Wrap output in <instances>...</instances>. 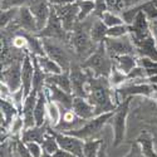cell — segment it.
Masks as SVG:
<instances>
[{
	"instance_id": "cell-36",
	"label": "cell",
	"mask_w": 157,
	"mask_h": 157,
	"mask_svg": "<svg viewBox=\"0 0 157 157\" xmlns=\"http://www.w3.org/2000/svg\"><path fill=\"white\" fill-rule=\"evenodd\" d=\"M34 0H2L0 3V9H13V8H23V6H30Z\"/></svg>"
},
{
	"instance_id": "cell-35",
	"label": "cell",
	"mask_w": 157,
	"mask_h": 157,
	"mask_svg": "<svg viewBox=\"0 0 157 157\" xmlns=\"http://www.w3.org/2000/svg\"><path fill=\"white\" fill-rule=\"evenodd\" d=\"M138 64L141 67L145 68L148 78L152 75H157V60H153V59L147 58V57H140Z\"/></svg>"
},
{
	"instance_id": "cell-14",
	"label": "cell",
	"mask_w": 157,
	"mask_h": 157,
	"mask_svg": "<svg viewBox=\"0 0 157 157\" xmlns=\"http://www.w3.org/2000/svg\"><path fill=\"white\" fill-rule=\"evenodd\" d=\"M44 92L47 94V98L52 102L57 103L60 108L72 109L73 99H74V96L72 93H68V92H65V90L60 89L59 87H57L54 84H48V83H45Z\"/></svg>"
},
{
	"instance_id": "cell-15",
	"label": "cell",
	"mask_w": 157,
	"mask_h": 157,
	"mask_svg": "<svg viewBox=\"0 0 157 157\" xmlns=\"http://www.w3.org/2000/svg\"><path fill=\"white\" fill-rule=\"evenodd\" d=\"M29 9L32 11V14L34 15V19L36 21V27H38V33H39L40 30L44 29V27L49 20L52 5L48 3V0H34L32 5L29 6Z\"/></svg>"
},
{
	"instance_id": "cell-19",
	"label": "cell",
	"mask_w": 157,
	"mask_h": 157,
	"mask_svg": "<svg viewBox=\"0 0 157 157\" xmlns=\"http://www.w3.org/2000/svg\"><path fill=\"white\" fill-rule=\"evenodd\" d=\"M36 99H38V92L32 90V93L27 98H25V101H24L23 109H21L20 114L23 116L25 128H32V127L35 126L34 108H35V104H36Z\"/></svg>"
},
{
	"instance_id": "cell-41",
	"label": "cell",
	"mask_w": 157,
	"mask_h": 157,
	"mask_svg": "<svg viewBox=\"0 0 157 157\" xmlns=\"http://www.w3.org/2000/svg\"><path fill=\"white\" fill-rule=\"evenodd\" d=\"M124 157H145V155L142 153V150H141V146H140L138 141L133 142L132 145H131V148H129L128 153Z\"/></svg>"
},
{
	"instance_id": "cell-11",
	"label": "cell",
	"mask_w": 157,
	"mask_h": 157,
	"mask_svg": "<svg viewBox=\"0 0 157 157\" xmlns=\"http://www.w3.org/2000/svg\"><path fill=\"white\" fill-rule=\"evenodd\" d=\"M54 9L63 23L64 29L68 33H72L75 24L78 23V15H79V6H78V3L74 2V3L64 4V5H57V6H54Z\"/></svg>"
},
{
	"instance_id": "cell-7",
	"label": "cell",
	"mask_w": 157,
	"mask_h": 157,
	"mask_svg": "<svg viewBox=\"0 0 157 157\" xmlns=\"http://www.w3.org/2000/svg\"><path fill=\"white\" fill-rule=\"evenodd\" d=\"M114 112H108V113H103L93 117L92 120H88L81 128H78L72 132H68V135L75 136L78 138H81L83 141L87 140H93L96 136L101 133V131L107 123H109V120L112 118Z\"/></svg>"
},
{
	"instance_id": "cell-8",
	"label": "cell",
	"mask_w": 157,
	"mask_h": 157,
	"mask_svg": "<svg viewBox=\"0 0 157 157\" xmlns=\"http://www.w3.org/2000/svg\"><path fill=\"white\" fill-rule=\"evenodd\" d=\"M36 35L39 38H52V39H58V40L69 43L71 33H68L64 29L63 23H62L60 18L58 17L54 6H52L50 17H49V20H48L47 25L44 27V29L40 30Z\"/></svg>"
},
{
	"instance_id": "cell-33",
	"label": "cell",
	"mask_w": 157,
	"mask_h": 157,
	"mask_svg": "<svg viewBox=\"0 0 157 157\" xmlns=\"http://www.w3.org/2000/svg\"><path fill=\"white\" fill-rule=\"evenodd\" d=\"M18 10L19 8H13V9H5V10H2V15H0V28L5 29L8 28L9 25L15 20L17 15H18Z\"/></svg>"
},
{
	"instance_id": "cell-3",
	"label": "cell",
	"mask_w": 157,
	"mask_h": 157,
	"mask_svg": "<svg viewBox=\"0 0 157 157\" xmlns=\"http://www.w3.org/2000/svg\"><path fill=\"white\" fill-rule=\"evenodd\" d=\"M81 67L93 77H109L113 67V59L108 54L104 43L98 44L97 49L83 60Z\"/></svg>"
},
{
	"instance_id": "cell-16",
	"label": "cell",
	"mask_w": 157,
	"mask_h": 157,
	"mask_svg": "<svg viewBox=\"0 0 157 157\" xmlns=\"http://www.w3.org/2000/svg\"><path fill=\"white\" fill-rule=\"evenodd\" d=\"M13 23L15 24V27L18 29H21V30L27 32V33H32V34H36L38 33L36 21L34 19V15L32 14L29 6L19 8L18 15H17L15 20Z\"/></svg>"
},
{
	"instance_id": "cell-22",
	"label": "cell",
	"mask_w": 157,
	"mask_h": 157,
	"mask_svg": "<svg viewBox=\"0 0 157 157\" xmlns=\"http://www.w3.org/2000/svg\"><path fill=\"white\" fill-rule=\"evenodd\" d=\"M45 83H48V84H54V86L59 87L60 89L65 90V92L73 94L69 71H68V72H62V73H58V74H50V75H48Z\"/></svg>"
},
{
	"instance_id": "cell-21",
	"label": "cell",
	"mask_w": 157,
	"mask_h": 157,
	"mask_svg": "<svg viewBox=\"0 0 157 157\" xmlns=\"http://www.w3.org/2000/svg\"><path fill=\"white\" fill-rule=\"evenodd\" d=\"M47 113H48V98L44 90L38 93V99L34 108V118L35 126H43L47 122Z\"/></svg>"
},
{
	"instance_id": "cell-27",
	"label": "cell",
	"mask_w": 157,
	"mask_h": 157,
	"mask_svg": "<svg viewBox=\"0 0 157 157\" xmlns=\"http://www.w3.org/2000/svg\"><path fill=\"white\" fill-rule=\"evenodd\" d=\"M40 145L43 147V151L47 152V153H49V155H52V156L56 155L60 150L59 143H58V141L56 138V135L53 133V128L49 131V133L45 136L44 141L40 143Z\"/></svg>"
},
{
	"instance_id": "cell-44",
	"label": "cell",
	"mask_w": 157,
	"mask_h": 157,
	"mask_svg": "<svg viewBox=\"0 0 157 157\" xmlns=\"http://www.w3.org/2000/svg\"><path fill=\"white\" fill-rule=\"evenodd\" d=\"M147 83H151V84L157 86V75H152V77L147 78Z\"/></svg>"
},
{
	"instance_id": "cell-46",
	"label": "cell",
	"mask_w": 157,
	"mask_h": 157,
	"mask_svg": "<svg viewBox=\"0 0 157 157\" xmlns=\"http://www.w3.org/2000/svg\"><path fill=\"white\" fill-rule=\"evenodd\" d=\"M152 2H153V3H155V5L157 6V0H152Z\"/></svg>"
},
{
	"instance_id": "cell-24",
	"label": "cell",
	"mask_w": 157,
	"mask_h": 157,
	"mask_svg": "<svg viewBox=\"0 0 157 157\" xmlns=\"http://www.w3.org/2000/svg\"><path fill=\"white\" fill-rule=\"evenodd\" d=\"M113 64L124 74L129 73L138 64V58L135 54H123L113 58Z\"/></svg>"
},
{
	"instance_id": "cell-10",
	"label": "cell",
	"mask_w": 157,
	"mask_h": 157,
	"mask_svg": "<svg viewBox=\"0 0 157 157\" xmlns=\"http://www.w3.org/2000/svg\"><path fill=\"white\" fill-rule=\"evenodd\" d=\"M21 64L23 59L13 62L8 67L2 68V83L8 86L11 93L21 88Z\"/></svg>"
},
{
	"instance_id": "cell-42",
	"label": "cell",
	"mask_w": 157,
	"mask_h": 157,
	"mask_svg": "<svg viewBox=\"0 0 157 157\" xmlns=\"http://www.w3.org/2000/svg\"><path fill=\"white\" fill-rule=\"evenodd\" d=\"M77 0H48V3L53 6H57V5H64V4H68V3H74Z\"/></svg>"
},
{
	"instance_id": "cell-20",
	"label": "cell",
	"mask_w": 157,
	"mask_h": 157,
	"mask_svg": "<svg viewBox=\"0 0 157 157\" xmlns=\"http://www.w3.org/2000/svg\"><path fill=\"white\" fill-rule=\"evenodd\" d=\"M52 129L50 124L45 122L43 126H34L32 128H25L23 131L21 140L24 142H38L42 143L45 138V136L49 133V131Z\"/></svg>"
},
{
	"instance_id": "cell-13",
	"label": "cell",
	"mask_w": 157,
	"mask_h": 157,
	"mask_svg": "<svg viewBox=\"0 0 157 157\" xmlns=\"http://www.w3.org/2000/svg\"><path fill=\"white\" fill-rule=\"evenodd\" d=\"M71 74V82H72V92L73 96L77 97H84L87 98V89H88V79L89 74L82 67H73L69 71Z\"/></svg>"
},
{
	"instance_id": "cell-18",
	"label": "cell",
	"mask_w": 157,
	"mask_h": 157,
	"mask_svg": "<svg viewBox=\"0 0 157 157\" xmlns=\"http://www.w3.org/2000/svg\"><path fill=\"white\" fill-rule=\"evenodd\" d=\"M72 111L78 117H79V118H82L84 121L92 120L93 117H96V109H94V107L92 106V103H90L84 97H77V96H74Z\"/></svg>"
},
{
	"instance_id": "cell-28",
	"label": "cell",
	"mask_w": 157,
	"mask_h": 157,
	"mask_svg": "<svg viewBox=\"0 0 157 157\" xmlns=\"http://www.w3.org/2000/svg\"><path fill=\"white\" fill-rule=\"evenodd\" d=\"M60 116H62V112H60V107L58 106L57 103L52 102L48 99V113H47V122L50 124L52 128H54L59 121H60Z\"/></svg>"
},
{
	"instance_id": "cell-29",
	"label": "cell",
	"mask_w": 157,
	"mask_h": 157,
	"mask_svg": "<svg viewBox=\"0 0 157 157\" xmlns=\"http://www.w3.org/2000/svg\"><path fill=\"white\" fill-rule=\"evenodd\" d=\"M25 129V124H24V120H23V116L18 114L14 121L11 122L9 129H8V133L9 137H14L15 141L17 140H21V135H23V131Z\"/></svg>"
},
{
	"instance_id": "cell-39",
	"label": "cell",
	"mask_w": 157,
	"mask_h": 157,
	"mask_svg": "<svg viewBox=\"0 0 157 157\" xmlns=\"http://www.w3.org/2000/svg\"><path fill=\"white\" fill-rule=\"evenodd\" d=\"M25 143L28 145L32 157H42L44 151H43V147L40 143H38V142H25Z\"/></svg>"
},
{
	"instance_id": "cell-30",
	"label": "cell",
	"mask_w": 157,
	"mask_h": 157,
	"mask_svg": "<svg viewBox=\"0 0 157 157\" xmlns=\"http://www.w3.org/2000/svg\"><path fill=\"white\" fill-rule=\"evenodd\" d=\"M78 6H79V15L78 21H83L89 18L94 11V0H77Z\"/></svg>"
},
{
	"instance_id": "cell-12",
	"label": "cell",
	"mask_w": 157,
	"mask_h": 157,
	"mask_svg": "<svg viewBox=\"0 0 157 157\" xmlns=\"http://www.w3.org/2000/svg\"><path fill=\"white\" fill-rule=\"evenodd\" d=\"M53 133L56 135V138L62 150L72 153L74 157H84V153H83L84 141L83 140L78 138L75 136H72V135H68V133L57 132V131H53Z\"/></svg>"
},
{
	"instance_id": "cell-17",
	"label": "cell",
	"mask_w": 157,
	"mask_h": 157,
	"mask_svg": "<svg viewBox=\"0 0 157 157\" xmlns=\"http://www.w3.org/2000/svg\"><path fill=\"white\" fill-rule=\"evenodd\" d=\"M33 79H34V63L30 53L28 52L23 58V64H21V88L24 89L25 98L33 90Z\"/></svg>"
},
{
	"instance_id": "cell-43",
	"label": "cell",
	"mask_w": 157,
	"mask_h": 157,
	"mask_svg": "<svg viewBox=\"0 0 157 157\" xmlns=\"http://www.w3.org/2000/svg\"><path fill=\"white\" fill-rule=\"evenodd\" d=\"M107 147H106V143H102V146H101V150H99V153L97 157H107Z\"/></svg>"
},
{
	"instance_id": "cell-23",
	"label": "cell",
	"mask_w": 157,
	"mask_h": 157,
	"mask_svg": "<svg viewBox=\"0 0 157 157\" xmlns=\"http://www.w3.org/2000/svg\"><path fill=\"white\" fill-rule=\"evenodd\" d=\"M107 33H108V27L102 21L101 18L96 17L92 23V27H90V36H92L93 42L96 44L103 43L107 38Z\"/></svg>"
},
{
	"instance_id": "cell-4",
	"label": "cell",
	"mask_w": 157,
	"mask_h": 157,
	"mask_svg": "<svg viewBox=\"0 0 157 157\" xmlns=\"http://www.w3.org/2000/svg\"><path fill=\"white\" fill-rule=\"evenodd\" d=\"M43 48H44V53L53 59L59 67L63 69V72H68L72 68V60L69 52L67 48L64 47V44H68L65 42L58 40V39H52V38H40Z\"/></svg>"
},
{
	"instance_id": "cell-1",
	"label": "cell",
	"mask_w": 157,
	"mask_h": 157,
	"mask_svg": "<svg viewBox=\"0 0 157 157\" xmlns=\"http://www.w3.org/2000/svg\"><path fill=\"white\" fill-rule=\"evenodd\" d=\"M88 79L87 99L92 103L96 109V116L114 112L117 108V102L114 96V89L112 88L107 77H93L90 73Z\"/></svg>"
},
{
	"instance_id": "cell-45",
	"label": "cell",
	"mask_w": 157,
	"mask_h": 157,
	"mask_svg": "<svg viewBox=\"0 0 157 157\" xmlns=\"http://www.w3.org/2000/svg\"><path fill=\"white\" fill-rule=\"evenodd\" d=\"M42 157H53V156H52V155H49V153H47V152H43Z\"/></svg>"
},
{
	"instance_id": "cell-47",
	"label": "cell",
	"mask_w": 157,
	"mask_h": 157,
	"mask_svg": "<svg viewBox=\"0 0 157 157\" xmlns=\"http://www.w3.org/2000/svg\"><path fill=\"white\" fill-rule=\"evenodd\" d=\"M155 150H156V152H157V143H155Z\"/></svg>"
},
{
	"instance_id": "cell-5",
	"label": "cell",
	"mask_w": 157,
	"mask_h": 157,
	"mask_svg": "<svg viewBox=\"0 0 157 157\" xmlns=\"http://www.w3.org/2000/svg\"><path fill=\"white\" fill-rule=\"evenodd\" d=\"M116 102L120 104L124 99L132 98L133 96H145L153 97L157 99V87L151 83H135V82H126L121 87L114 89Z\"/></svg>"
},
{
	"instance_id": "cell-6",
	"label": "cell",
	"mask_w": 157,
	"mask_h": 157,
	"mask_svg": "<svg viewBox=\"0 0 157 157\" xmlns=\"http://www.w3.org/2000/svg\"><path fill=\"white\" fill-rule=\"evenodd\" d=\"M129 103H131V98L121 102L118 106H117L112 118L109 120V123L113 129V137H114L113 146L114 147H118L124 141L126 122H127V116H128V111H129Z\"/></svg>"
},
{
	"instance_id": "cell-32",
	"label": "cell",
	"mask_w": 157,
	"mask_h": 157,
	"mask_svg": "<svg viewBox=\"0 0 157 157\" xmlns=\"http://www.w3.org/2000/svg\"><path fill=\"white\" fill-rule=\"evenodd\" d=\"M108 81H109L112 88L116 89V88L121 87L122 84H124V83L127 82V75H126L123 72H121V71L113 64L112 71H111V74H109V77H108Z\"/></svg>"
},
{
	"instance_id": "cell-48",
	"label": "cell",
	"mask_w": 157,
	"mask_h": 157,
	"mask_svg": "<svg viewBox=\"0 0 157 157\" xmlns=\"http://www.w3.org/2000/svg\"><path fill=\"white\" fill-rule=\"evenodd\" d=\"M156 87H157V86H156Z\"/></svg>"
},
{
	"instance_id": "cell-40",
	"label": "cell",
	"mask_w": 157,
	"mask_h": 157,
	"mask_svg": "<svg viewBox=\"0 0 157 157\" xmlns=\"http://www.w3.org/2000/svg\"><path fill=\"white\" fill-rule=\"evenodd\" d=\"M108 10V6H107V3L106 0H94V11L93 14L98 18H101L103 15L104 11Z\"/></svg>"
},
{
	"instance_id": "cell-31",
	"label": "cell",
	"mask_w": 157,
	"mask_h": 157,
	"mask_svg": "<svg viewBox=\"0 0 157 157\" xmlns=\"http://www.w3.org/2000/svg\"><path fill=\"white\" fill-rule=\"evenodd\" d=\"M102 140H87L84 141V147H83V153L84 157H97L102 146Z\"/></svg>"
},
{
	"instance_id": "cell-25",
	"label": "cell",
	"mask_w": 157,
	"mask_h": 157,
	"mask_svg": "<svg viewBox=\"0 0 157 157\" xmlns=\"http://www.w3.org/2000/svg\"><path fill=\"white\" fill-rule=\"evenodd\" d=\"M36 59H38L39 65H40V68L44 71V73L47 75L58 74V73L63 72V69L59 67V65L53 59H50L47 54H44V56H36Z\"/></svg>"
},
{
	"instance_id": "cell-9",
	"label": "cell",
	"mask_w": 157,
	"mask_h": 157,
	"mask_svg": "<svg viewBox=\"0 0 157 157\" xmlns=\"http://www.w3.org/2000/svg\"><path fill=\"white\" fill-rule=\"evenodd\" d=\"M103 43L112 59L123 54H136L135 45L129 34L121 38H106Z\"/></svg>"
},
{
	"instance_id": "cell-38",
	"label": "cell",
	"mask_w": 157,
	"mask_h": 157,
	"mask_svg": "<svg viewBox=\"0 0 157 157\" xmlns=\"http://www.w3.org/2000/svg\"><path fill=\"white\" fill-rule=\"evenodd\" d=\"M15 151L19 157H32L30 151L28 148V145L23 140H17L15 141Z\"/></svg>"
},
{
	"instance_id": "cell-2",
	"label": "cell",
	"mask_w": 157,
	"mask_h": 157,
	"mask_svg": "<svg viewBox=\"0 0 157 157\" xmlns=\"http://www.w3.org/2000/svg\"><path fill=\"white\" fill-rule=\"evenodd\" d=\"M94 18L96 15L92 14L86 20L78 21L69 36V43L72 48L82 59L88 58L98 47V44H96L90 36V27H92Z\"/></svg>"
},
{
	"instance_id": "cell-37",
	"label": "cell",
	"mask_w": 157,
	"mask_h": 157,
	"mask_svg": "<svg viewBox=\"0 0 157 157\" xmlns=\"http://www.w3.org/2000/svg\"><path fill=\"white\" fill-rule=\"evenodd\" d=\"M129 34V25L128 24H121V25H116V27L108 28L107 38H121L124 35Z\"/></svg>"
},
{
	"instance_id": "cell-34",
	"label": "cell",
	"mask_w": 157,
	"mask_h": 157,
	"mask_svg": "<svg viewBox=\"0 0 157 157\" xmlns=\"http://www.w3.org/2000/svg\"><path fill=\"white\" fill-rule=\"evenodd\" d=\"M102 21L107 25L108 28H112V27H116V25H121V24H124V20L122 19V17L120 14H116L113 11H104L103 15L101 17Z\"/></svg>"
},
{
	"instance_id": "cell-26",
	"label": "cell",
	"mask_w": 157,
	"mask_h": 157,
	"mask_svg": "<svg viewBox=\"0 0 157 157\" xmlns=\"http://www.w3.org/2000/svg\"><path fill=\"white\" fill-rule=\"evenodd\" d=\"M137 141L140 143L142 153L145 155V157H157V152L155 150V142H153L151 135L143 133L140 136V138Z\"/></svg>"
}]
</instances>
